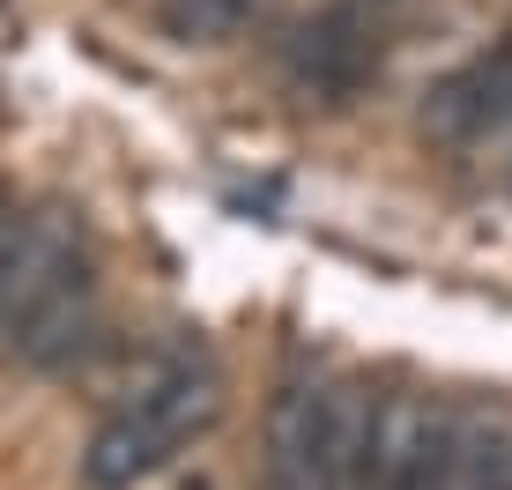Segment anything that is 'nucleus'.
Returning a JSON list of instances; mask_svg holds the SVG:
<instances>
[{
    "mask_svg": "<svg viewBox=\"0 0 512 490\" xmlns=\"http://www.w3.org/2000/svg\"><path fill=\"white\" fill-rule=\"evenodd\" d=\"M97 335L90 223L60 201L15 208L0 238V364L52 372Z\"/></svg>",
    "mask_w": 512,
    "mask_h": 490,
    "instance_id": "f257e3e1",
    "label": "nucleus"
},
{
    "mask_svg": "<svg viewBox=\"0 0 512 490\" xmlns=\"http://www.w3.org/2000/svg\"><path fill=\"white\" fill-rule=\"evenodd\" d=\"M223 424V372L201 349H171L82 446V490H134Z\"/></svg>",
    "mask_w": 512,
    "mask_h": 490,
    "instance_id": "f03ea898",
    "label": "nucleus"
},
{
    "mask_svg": "<svg viewBox=\"0 0 512 490\" xmlns=\"http://www.w3.org/2000/svg\"><path fill=\"white\" fill-rule=\"evenodd\" d=\"M364 416H372V387L357 379H282L260 431L253 490H349Z\"/></svg>",
    "mask_w": 512,
    "mask_h": 490,
    "instance_id": "7ed1b4c3",
    "label": "nucleus"
},
{
    "mask_svg": "<svg viewBox=\"0 0 512 490\" xmlns=\"http://www.w3.org/2000/svg\"><path fill=\"white\" fill-rule=\"evenodd\" d=\"M379 30H386L379 8L327 0V8L297 30V45H290L297 90H305V97H312V90H320V97H349V90H357V82L379 67Z\"/></svg>",
    "mask_w": 512,
    "mask_h": 490,
    "instance_id": "20e7f679",
    "label": "nucleus"
},
{
    "mask_svg": "<svg viewBox=\"0 0 512 490\" xmlns=\"http://www.w3.org/2000/svg\"><path fill=\"white\" fill-rule=\"evenodd\" d=\"M268 15H275V0H156V30L193 52L253 38V30H268Z\"/></svg>",
    "mask_w": 512,
    "mask_h": 490,
    "instance_id": "39448f33",
    "label": "nucleus"
},
{
    "mask_svg": "<svg viewBox=\"0 0 512 490\" xmlns=\"http://www.w3.org/2000/svg\"><path fill=\"white\" fill-rule=\"evenodd\" d=\"M8 223H15V194L0 186V238H8Z\"/></svg>",
    "mask_w": 512,
    "mask_h": 490,
    "instance_id": "423d86ee",
    "label": "nucleus"
},
{
    "mask_svg": "<svg viewBox=\"0 0 512 490\" xmlns=\"http://www.w3.org/2000/svg\"><path fill=\"white\" fill-rule=\"evenodd\" d=\"M357 8H379V15H394V8H401V0H357Z\"/></svg>",
    "mask_w": 512,
    "mask_h": 490,
    "instance_id": "0eeeda50",
    "label": "nucleus"
},
{
    "mask_svg": "<svg viewBox=\"0 0 512 490\" xmlns=\"http://www.w3.org/2000/svg\"><path fill=\"white\" fill-rule=\"evenodd\" d=\"M498 45H505V52H512V15H505V30H498Z\"/></svg>",
    "mask_w": 512,
    "mask_h": 490,
    "instance_id": "6e6552de",
    "label": "nucleus"
}]
</instances>
